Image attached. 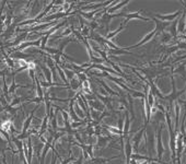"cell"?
I'll use <instances>...</instances> for the list:
<instances>
[{
    "label": "cell",
    "mask_w": 186,
    "mask_h": 164,
    "mask_svg": "<svg viewBox=\"0 0 186 164\" xmlns=\"http://www.w3.org/2000/svg\"><path fill=\"white\" fill-rule=\"evenodd\" d=\"M183 34H186V26H185V30H184V33Z\"/></svg>",
    "instance_id": "obj_29"
},
{
    "label": "cell",
    "mask_w": 186,
    "mask_h": 164,
    "mask_svg": "<svg viewBox=\"0 0 186 164\" xmlns=\"http://www.w3.org/2000/svg\"><path fill=\"white\" fill-rule=\"evenodd\" d=\"M124 29H125V25L123 24V23H122V24L120 25V28H118L117 30H115V31H113V32L108 33V34H106V35H105V38H106L107 41H110V40H112L113 37H115L116 35H117V34H118L120 32H122V31H123Z\"/></svg>",
    "instance_id": "obj_13"
},
{
    "label": "cell",
    "mask_w": 186,
    "mask_h": 164,
    "mask_svg": "<svg viewBox=\"0 0 186 164\" xmlns=\"http://www.w3.org/2000/svg\"><path fill=\"white\" fill-rule=\"evenodd\" d=\"M178 19L174 20L173 22L170 23V26L168 28V31H169L168 33H169L172 37H174V38L178 37Z\"/></svg>",
    "instance_id": "obj_10"
},
{
    "label": "cell",
    "mask_w": 186,
    "mask_h": 164,
    "mask_svg": "<svg viewBox=\"0 0 186 164\" xmlns=\"http://www.w3.org/2000/svg\"><path fill=\"white\" fill-rule=\"evenodd\" d=\"M35 83H36V93H37V98H40L41 100L44 101V91L42 89V86L40 83V80L37 78H35Z\"/></svg>",
    "instance_id": "obj_15"
},
{
    "label": "cell",
    "mask_w": 186,
    "mask_h": 164,
    "mask_svg": "<svg viewBox=\"0 0 186 164\" xmlns=\"http://www.w3.org/2000/svg\"><path fill=\"white\" fill-rule=\"evenodd\" d=\"M90 105H91V107H94L95 110H98V111H100V110H102V108L104 107L103 104H101L100 102H98L96 100L90 101Z\"/></svg>",
    "instance_id": "obj_19"
},
{
    "label": "cell",
    "mask_w": 186,
    "mask_h": 164,
    "mask_svg": "<svg viewBox=\"0 0 186 164\" xmlns=\"http://www.w3.org/2000/svg\"><path fill=\"white\" fill-rule=\"evenodd\" d=\"M156 35H157V31H156V30H153V31H151L150 33H148V34H147V35H146V36L144 37L140 42H139V43H137L136 45L127 46V47H125V49H126V50H129V49H132V48H138V47L142 46L144 44H146V43H148L150 40H152Z\"/></svg>",
    "instance_id": "obj_5"
},
{
    "label": "cell",
    "mask_w": 186,
    "mask_h": 164,
    "mask_svg": "<svg viewBox=\"0 0 186 164\" xmlns=\"http://www.w3.org/2000/svg\"><path fill=\"white\" fill-rule=\"evenodd\" d=\"M6 59H7V62H8V65L10 66V67H13V60H11V59H10V58L8 57V56H6Z\"/></svg>",
    "instance_id": "obj_25"
},
{
    "label": "cell",
    "mask_w": 186,
    "mask_h": 164,
    "mask_svg": "<svg viewBox=\"0 0 186 164\" xmlns=\"http://www.w3.org/2000/svg\"><path fill=\"white\" fill-rule=\"evenodd\" d=\"M175 130L178 131V119H180V112H181V107L178 105V102H175Z\"/></svg>",
    "instance_id": "obj_16"
},
{
    "label": "cell",
    "mask_w": 186,
    "mask_h": 164,
    "mask_svg": "<svg viewBox=\"0 0 186 164\" xmlns=\"http://www.w3.org/2000/svg\"><path fill=\"white\" fill-rule=\"evenodd\" d=\"M140 11H136V12H129V13H125L123 12V18H125V20L122 22L124 25H126L130 20H141V21H146V22H149L151 21V19H149L147 16H144L140 14Z\"/></svg>",
    "instance_id": "obj_2"
},
{
    "label": "cell",
    "mask_w": 186,
    "mask_h": 164,
    "mask_svg": "<svg viewBox=\"0 0 186 164\" xmlns=\"http://www.w3.org/2000/svg\"><path fill=\"white\" fill-rule=\"evenodd\" d=\"M162 34V38H161V42L162 43H168V42H170L171 41V38H172V36L170 35L169 33H166V32H163V33H161Z\"/></svg>",
    "instance_id": "obj_21"
},
{
    "label": "cell",
    "mask_w": 186,
    "mask_h": 164,
    "mask_svg": "<svg viewBox=\"0 0 186 164\" xmlns=\"http://www.w3.org/2000/svg\"><path fill=\"white\" fill-rule=\"evenodd\" d=\"M70 33H71L70 29H66V31H64V32L62 33V35H59V37H62V36L68 37V35H70Z\"/></svg>",
    "instance_id": "obj_24"
},
{
    "label": "cell",
    "mask_w": 186,
    "mask_h": 164,
    "mask_svg": "<svg viewBox=\"0 0 186 164\" xmlns=\"http://www.w3.org/2000/svg\"><path fill=\"white\" fill-rule=\"evenodd\" d=\"M41 68H42V70L44 71V74H45V77H46V79H47V82L53 81V74H52V72L50 71V69L44 65H41Z\"/></svg>",
    "instance_id": "obj_18"
},
{
    "label": "cell",
    "mask_w": 186,
    "mask_h": 164,
    "mask_svg": "<svg viewBox=\"0 0 186 164\" xmlns=\"http://www.w3.org/2000/svg\"><path fill=\"white\" fill-rule=\"evenodd\" d=\"M183 13V10H178L176 12L174 13H171V14H161V13H156L154 14V18L158 19V20L160 21H163V22H173L174 20H176L178 16H182Z\"/></svg>",
    "instance_id": "obj_3"
},
{
    "label": "cell",
    "mask_w": 186,
    "mask_h": 164,
    "mask_svg": "<svg viewBox=\"0 0 186 164\" xmlns=\"http://www.w3.org/2000/svg\"><path fill=\"white\" fill-rule=\"evenodd\" d=\"M144 131H145V129H141V130L136 135V137L134 138V141H135V147H136V149L138 148V144H139V141H140L141 136H142V134H144Z\"/></svg>",
    "instance_id": "obj_20"
},
{
    "label": "cell",
    "mask_w": 186,
    "mask_h": 164,
    "mask_svg": "<svg viewBox=\"0 0 186 164\" xmlns=\"http://www.w3.org/2000/svg\"><path fill=\"white\" fill-rule=\"evenodd\" d=\"M126 154H127V161H129V158L132 154V146L129 142H127V144H126Z\"/></svg>",
    "instance_id": "obj_23"
},
{
    "label": "cell",
    "mask_w": 186,
    "mask_h": 164,
    "mask_svg": "<svg viewBox=\"0 0 186 164\" xmlns=\"http://www.w3.org/2000/svg\"><path fill=\"white\" fill-rule=\"evenodd\" d=\"M182 64H183V65H184V66H186V59H185V60H184V62H182Z\"/></svg>",
    "instance_id": "obj_28"
},
{
    "label": "cell",
    "mask_w": 186,
    "mask_h": 164,
    "mask_svg": "<svg viewBox=\"0 0 186 164\" xmlns=\"http://www.w3.org/2000/svg\"><path fill=\"white\" fill-rule=\"evenodd\" d=\"M185 152H186V147H185Z\"/></svg>",
    "instance_id": "obj_30"
},
{
    "label": "cell",
    "mask_w": 186,
    "mask_h": 164,
    "mask_svg": "<svg viewBox=\"0 0 186 164\" xmlns=\"http://www.w3.org/2000/svg\"><path fill=\"white\" fill-rule=\"evenodd\" d=\"M127 98H128V107H129V112L132 116V119H135V112H134V98L132 95L127 93Z\"/></svg>",
    "instance_id": "obj_17"
},
{
    "label": "cell",
    "mask_w": 186,
    "mask_h": 164,
    "mask_svg": "<svg viewBox=\"0 0 186 164\" xmlns=\"http://www.w3.org/2000/svg\"><path fill=\"white\" fill-rule=\"evenodd\" d=\"M162 127L159 129L158 131V139H157V149H158V156L161 158L163 152H164V148H163V144H162V138H161V131H162Z\"/></svg>",
    "instance_id": "obj_8"
},
{
    "label": "cell",
    "mask_w": 186,
    "mask_h": 164,
    "mask_svg": "<svg viewBox=\"0 0 186 164\" xmlns=\"http://www.w3.org/2000/svg\"><path fill=\"white\" fill-rule=\"evenodd\" d=\"M100 10H95V11H90V12H83V11H76V12L78 13L79 16H83V18H86L87 20H90V21H93L94 20V16L96 13L99 12Z\"/></svg>",
    "instance_id": "obj_12"
},
{
    "label": "cell",
    "mask_w": 186,
    "mask_h": 164,
    "mask_svg": "<svg viewBox=\"0 0 186 164\" xmlns=\"http://www.w3.org/2000/svg\"><path fill=\"white\" fill-rule=\"evenodd\" d=\"M64 70V74H67V79L68 80H71V79H74V71H71V70H67V69H62Z\"/></svg>",
    "instance_id": "obj_22"
},
{
    "label": "cell",
    "mask_w": 186,
    "mask_h": 164,
    "mask_svg": "<svg viewBox=\"0 0 186 164\" xmlns=\"http://www.w3.org/2000/svg\"><path fill=\"white\" fill-rule=\"evenodd\" d=\"M157 107H158V110L162 111V113H165V110H164V106H163V105H161V104H157Z\"/></svg>",
    "instance_id": "obj_26"
},
{
    "label": "cell",
    "mask_w": 186,
    "mask_h": 164,
    "mask_svg": "<svg viewBox=\"0 0 186 164\" xmlns=\"http://www.w3.org/2000/svg\"><path fill=\"white\" fill-rule=\"evenodd\" d=\"M29 46H37L40 47L41 46V38H38L37 41H33V42H26V43H23V44H20V46H18L16 48H13V52H19V50H23L24 48L29 47Z\"/></svg>",
    "instance_id": "obj_7"
},
{
    "label": "cell",
    "mask_w": 186,
    "mask_h": 164,
    "mask_svg": "<svg viewBox=\"0 0 186 164\" xmlns=\"http://www.w3.org/2000/svg\"><path fill=\"white\" fill-rule=\"evenodd\" d=\"M96 81L99 82L100 84H101V86H103L104 89L106 90V92H107V94H111V95H113V96H118V93H117V92H115V91L112 90L111 88H110V86H108L107 84L105 83V81H103V80H96Z\"/></svg>",
    "instance_id": "obj_14"
},
{
    "label": "cell",
    "mask_w": 186,
    "mask_h": 164,
    "mask_svg": "<svg viewBox=\"0 0 186 164\" xmlns=\"http://www.w3.org/2000/svg\"><path fill=\"white\" fill-rule=\"evenodd\" d=\"M151 20L156 23V31H157V34H161V33L165 32V29L166 28H169L170 26V23L169 22H163V21H160L156 19L154 16H152V19Z\"/></svg>",
    "instance_id": "obj_6"
},
{
    "label": "cell",
    "mask_w": 186,
    "mask_h": 164,
    "mask_svg": "<svg viewBox=\"0 0 186 164\" xmlns=\"http://www.w3.org/2000/svg\"><path fill=\"white\" fill-rule=\"evenodd\" d=\"M122 127H123V119L120 118V129H122Z\"/></svg>",
    "instance_id": "obj_27"
},
{
    "label": "cell",
    "mask_w": 186,
    "mask_h": 164,
    "mask_svg": "<svg viewBox=\"0 0 186 164\" xmlns=\"http://www.w3.org/2000/svg\"><path fill=\"white\" fill-rule=\"evenodd\" d=\"M171 80H172V92L169 95H164L163 100H165L169 102V107H173L174 102H178L180 100V96L182 94H184L186 92V88L182 89V90L178 91L176 90V86H175V80H174V74H171ZM168 107V108H169Z\"/></svg>",
    "instance_id": "obj_1"
},
{
    "label": "cell",
    "mask_w": 186,
    "mask_h": 164,
    "mask_svg": "<svg viewBox=\"0 0 186 164\" xmlns=\"http://www.w3.org/2000/svg\"><path fill=\"white\" fill-rule=\"evenodd\" d=\"M171 69H172V74H181L183 77V79L186 80V66L181 64V65L178 66V68H175V69L173 68V66H171Z\"/></svg>",
    "instance_id": "obj_11"
},
{
    "label": "cell",
    "mask_w": 186,
    "mask_h": 164,
    "mask_svg": "<svg viewBox=\"0 0 186 164\" xmlns=\"http://www.w3.org/2000/svg\"><path fill=\"white\" fill-rule=\"evenodd\" d=\"M130 2V0H124V1H120V4H115V6H113L111 8H106V12L110 13V14H113V12H115L117 10H120V9L125 7V6H127V4Z\"/></svg>",
    "instance_id": "obj_9"
},
{
    "label": "cell",
    "mask_w": 186,
    "mask_h": 164,
    "mask_svg": "<svg viewBox=\"0 0 186 164\" xmlns=\"http://www.w3.org/2000/svg\"><path fill=\"white\" fill-rule=\"evenodd\" d=\"M114 1H104V2H96V4H86L84 7H82L81 11L83 10H91V11H95V10H99L101 8H106L110 4H113Z\"/></svg>",
    "instance_id": "obj_4"
}]
</instances>
